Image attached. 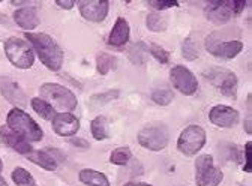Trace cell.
<instances>
[{
	"mask_svg": "<svg viewBox=\"0 0 252 186\" xmlns=\"http://www.w3.org/2000/svg\"><path fill=\"white\" fill-rule=\"evenodd\" d=\"M26 38L32 42V45L35 47L36 53L39 54V59L42 60V63L51 69V71H59L63 63V51L60 47L53 41L45 33H27Z\"/></svg>",
	"mask_w": 252,
	"mask_h": 186,
	"instance_id": "6da1fadb",
	"label": "cell"
},
{
	"mask_svg": "<svg viewBox=\"0 0 252 186\" xmlns=\"http://www.w3.org/2000/svg\"><path fill=\"white\" fill-rule=\"evenodd\" d=\"M41 96L44 98L45 102H48L53 110L59 113H66L72 111L77 107V98L75 95L68 90L66 87H63L60 84L54 83H45L41 86Z\"/></svg>",
	"mask_w": 252,
	"mask_h": 186,
	"instance_id": "7a4b0ae2",
	"label": "cell"
},
{
	"mask_svg": "<svg viewBox=\"0 0 252 186\" xmlns=\"http://www.w3.org/2000/svg\"><path fill=\"white\" fill-rule=\"evenodd\" d=\"M8 128L24 138L26 141H39L42 140V129L36 125V122L20 108H14L8 114Z\"/></svg>",
	"mask_w": 252,
	"mask_h": 186,
	"instance_id": "3957f363",
	"label": "cell"
},
{
	"mask_svg": "<svg viewBox=\"0 0 252 186\" xmlns=\"http://www.w3.org/2000/svg\"><path fill=\"white\" fill-rule=\"evenodd\" d=\"M5 53L11 63L20 69H29L33 65V53H32V48L26 41L20 38H9L5 42Z\"/></svg>",
	"mask_w": 252,
	"mask_h": 186,
	"instance_id": "277c9868",
	"label": "cell"
},
{
	"mask_svg": "<svg viewBox=\"0 0 252 186\" xmlns=\"http://www.w3.org/2000/svg\"><path fill=\"white\" fill-rule=\"evenodd\" d=\"M195 180L198 186H218L222 182V171L213 165V158L209 155H203L195 162Z\"/></svg>",
	"mask_w": 252,
	"mask_h": 186,
	"instance_id": "5b68a950",
	"label": "cell"
},
{
	"mask_svg": "<svg viewBox=\"0 0 252 186\" xmlns=\"http://www.w3.org/2000/svg\"><path fill=\"white\" fill-rule=\"evenodd\" d=\"M204 143H206L204 129L197 125H192V126H188L182 132L177 141V147L183 155H186V156H192L198 150H201Z\"/></svg>",
	"mask_w": 252,
	"mask_h": 186,
	"instance_id": "8992f818",
	"label": "cell"
},
{
	"mask_svg": "<svg viewBox=\"0 0 252 186\" xmlns=\"http://www.w3.org/2000/svg\"><path fill=\"white\" fill-rule=\"evenodd\" d=\"M207 80L218 87L225 96H236L237 92V78L236 75L228 69L215 68L207 72Z\"/></svg>",
	"mask_w": 252,
	"mask_h": 186,
	"instance_id": "52a82bcc",
	"label": "cell"
},
{
	"mask_svg": "<svg viewBox=\"0 0 252 186\" xmlns=\"http://www.w3.org/2000/svg\"><path fill=\"white\" fill-rule=\"evenodd\" d=\"M138 143L153 152L162 150L168 143V132L164 126H150L138 134Z\"/></svg>",
	"mask_w": 252,
	"mask_h": 186,
	"instance_id": "ba28073f",
	"label": "cell"
},
{
	"mask_svg": "<svg viewBox=\"0 0 252 186\" xmlns=\"http://www.w3.org/2000/svg\"><path fill=\"white\" fill-rule=\"evenodd\" d=\"M206 48L216 57L222 59H233L242 50L243 44L240 41H228V42H219L216 35H210L206 41Z\"/></svg>",
	"mask_w": 252,
	"mask_h": 186,
	"instance_id": "9c48e42d",
	"label": "cell"
},
{
	"mask_svg": "<svg viewBox=\"0 0 252 186\" xmlns=\"http://www.w3.org/2000/svg\"><path fill=\"white\" fill-rule=\"evenodd\" d=\"M171 81L174 87L185 95H192L198 89V81L195 75L185 66H176L171 69Z\"/></svg>",
	"mask_w": 252,
	"mask_h": 186,
	"instance_id": "30bf717a",
	"label": "cell"
},
{
	"mask_svg": "<svg viewBox=\"0 0 252 186\" xmlns=\"http://www.w3.org/2000/svg\"><path fill=\"white\" fill-rule=\"evenodd\" d=\"M78 5L81 15L90 21H102L108 14L110 6L107 0H81Z\"/></svg>",
	"mask_w": 252,
	"mask_h": 186,
	"instance_id": "8fae6325",
	"label": "cell"
},
{
	"mask_svg": "<svg viewBox=\"0 0 252 186\" xmlns=\"http://www.w3.org/2000/svg\"><path fill=\"white\" fill-rule=\"evenodd\" d=\"M209 117L213 125H216L219 128H230L239 120V113L231 107L216 105L210 110Z\"/></svg>",
	"mask_w": 252,
	"mask_h": 186,
	"instance_id": "7c38bea8",
	"label": "cell"
},
{
	"mask_svg": "<svg viewBox=\"0 0 252 186\" xmlns=\"http://www.w3.org/2000/svg\"><path fill=\"white\" fill-rule=\"evenodd\" d=\"M53 129L59 135L69 137L77 134V131L80 129V122L75 116L69 113H59L53 119Z\"/></svg>",
	"mask_w": 252,
	"mask_h": 186,
	"instance_id": "4fadbf2b",
	"label": "cell"
},
{
	"mask_svg": "<svg viewBox=\"0 0 252 186\" xmlns=\"http://www.w3.org/2000/svg\"><path fill=\"white\" fill-rule=\"evenodd\" d=\"M206 14L207 18L212 20L216 24H222L227 23L231 15H233V9H231V2H220V0H215V2H210L206 8Z\"/></svg>",
	"mask_w": 252,
	"mask_h": 186,
	"instance_id": "5bb4252c",
	"label": "cell"
},
{
	"mask_svg": "<svg viewBox=\"0 0 252 186\" xmlns=\"http://www.w3.org/2000/svg\"><path fill=\"white\" fill-rule=\"evenodd\" d=\"M0 92H2V95L9 102L20 105V107L26 105V95L20 89V86L17 83L11 81L9 78H0Z\"/></svg>",
	"mask_w": 252,
	"mask_h": 186,
	"instance_id": "9a60e30c",
	"label": "cell"
},
{
	"mask_svg": "<svg viewBox=\"0 0 252 186\" xmlns=\"http://www.w3.org/2000/svg\"><path fill=\"white\" fill-rule=\"evenodd\" d=\"M0 138H2L3 143H6L11 149H14L18 153L27 155V153L32 152V147H30L29 141H26L20 135L14 134L8 126H2V128H0Z\"/></svg>",
	"mask_w": 252,
	"mask_h": 186,
	"instance_id": "2e32d148",
	"label": "cell"
},
{
	"mask_svg": "<svg viewBox=\"0 0 252 186\" xmlns=\"http://www.w3.org/2000/svg\"><path fill=\"white\" fill-rule=\"evenodd\" d=\"M129 39V26H128V21L123 20V18H119L111 30L110 33V38H108V42L111 45H116V47H120V45H125Z\"/></svg>",
	"mask_w": 252,
	"mask_h": 186,
	"instance_id": "e0dca14e",
	"label": "cell"
},
{
	"mask_svg": "<svg viewBox=\"0 0 252 186\" xmlns=\"http://www.w3.org/2000/svg\"><path fill=\"white\" fill-rule=\"evenodd\" d=\"M14 20L21 29H26V30H32V29H35L39 24V18H38V14H36L35 8L18 9L14 14Z\"/></svg>",
	"mask_w": 252,
	"mask_h": 186,
	"instance_id": "ac0fdd59",
	"label": "cell"
},
{
	"mask_svg": "<svg viewBox=\"0 0 252 186\" xmlns=\"http://www.w3.org/2000/svg\"><path fill=\"white\" fill-rule=\"evenodd\" d=\"M80 180L87 186H110L108 179L102 173L90 168H84L80 171Z\"/></svg>",
	"mask_w": 252,
	"mask_h": 186,
	"instance_id": "d6986e66",
	"label": "cell"
},
{
	"mask_svg": "<svg viewBox=\"0 0 252 186\" xmlns=\"http://www.w3.org/2000/svg\"><path fill=\"white\" fill-rule=\"evenodd\" d=\"M26 156L29 158V161H32L36 165H41L42 168L48 170V171H54L57 164H56V159L51 158L48 153L45 152H41V150H32L30 153H27Z\"/></svg>",
	"mask_w": 252,
	"mask_h": 186,
	"instance_id": "ffe728a7",
	"label": "cell"
},
{
	"mask_svg": "<svg viewBox=\"0 0 252 186\" xmlns=\"http://www.w3.org/2000/svg\"><path fill=\"white\" fill-rule=\"evenodd\" d=\"M149 56V48L143 42H137L129 48V59L135 65H144Z\"/></svg>",
	"mask_w": 252,
	"mask_h": 186,
	"instance_id": "44dd1931",
	"label": "cell"
},
{
	"mask_svg": "<svg viewBox=\"0 0 252 186\" xmlns=\"http://www.w3.org/2000/svg\"><path fill=\"white\" fill-rule=\"evenodd\" d=\"M32 107H33V110L45 120H53L54 116H56V111L53 110V107L48 102H45L44 99H41V98L32 99Z\"/></svg>",
	"mask_w": 252,
	"mask_h": 186,
	"instance_id": "7402d4cb",
	"label": "cell"
},
{
	"mask_svg": "<svg viewBox=\"0 0 252 186\" xmlns=\"http://www.w3.org/2000/svg\"><path fill=\"white\" fill-rule=\"evenodd\" d=\"M146 23L152 32H162V30L167 29L168 18L162 14H149Z\"/></svg>",
	"mask_w": 252,
	"mask_h": 186,
	"instance_id": "603a6c76",
	"label": "cell"
},
{
	"mask_svg": "<svg viewBox=\"0 0 252 186\" xmlns=\"http://www.w3.org/2000/svg\"><path fill=\"white\" fill-rule=\"evenodd\" d=\"M12 180L18 185V186H38L35 179L32 177V174L29 171H26L21 167H17L12 171Z\"/></svg>",
	"mask_w": 252,
	"mask_h": 186,
	"instance_id": "cb8c5ba5",
	"label": "cell"
},
{
	"mask_svg": "<svg viewBox=\"0 0 252 186\" xmlns=\"http://www.w3.org/2000/svg\"><path fill=\"white\" fill-rule=\"evenodd\" d=\"M92 134L96 140H105L108 135V129H107V120L105 117L99 116L92 122Z\"/></svg>",
	"mask_w": 252,
	"mask_h": 186,
	"instance_id": "d4e9b609",
	"label": "cell"
},
{
	"mask_svg": "<svg viewBox=\"0 0 252 186\" xmlns=\"http://www.w3.org/2000/svg\"><path fill=\"white\" fill-rule=\"evenodd\" d=\"M116 68V59L107 53H101V56H98V71L101 74H108L111 69Z\"/></svg>",
	"mask_w": 252,
	"mask_h": 186,
	"instance_id": "484cf974",
	"label": "cell"
},
{
	"mask_svg": "<svg viewBox=\"0 0 252 186\" xmlns=\"http://www.w3.org/2000/svg\"><path fill=\"white\" fill-rule=\"evenodd\" d=\"M131 159V150L128 147H119L111 153V162L116 165H125Z\"/></svg>",
	"mask_w": 252,
	"mask_h": 186,
	"instance_id": "4316f807",
	"label": "cell"
},
{
	"mask_svg": "<svg viewBox=\"0 0 252 186\" xmlns=\"http://www.w3.org/2000/svg\"><path fill=\"white\" fill-rule=\"evenodd\" d=\"M173 92L167 90V89H161V90H155L152 93V99L158 104V105H168L173 101Z\"/></svg>",
	"mask_w": 252,
	"mask_h": 186,
	"instance_id": "83f0119b",
	"label": "cell"
},
{
	"mask_svg": "<svg viewBox=\"0 0 252 186\" xmlns=\"http://www.w3.org/2000/svg\"><path fill=\"white\" fill-rule=\"evenodd\" d=\"M182 50H183V57L188 59V60H194L198 57V51H197V47L194 44V41L191 38H188L183 45H182Z\"/></svg>",
	"mask_w": 252,
	"mask_h": 186,
	"instance_id": "f1b7e54d",
	"label": "cell"
},
{
	"mask_svg": "<svg viewBox=\"0 0 252 186\" xmlns=\"http://www.w3.org/2000/svg\"><path fill=\"white\" fill-rule=\"evenodd\" d=\"M119 96V92L117 90H110V92H105V93H101V95H94L92 98L93 102H98V104H105V102H110L113 99H116Z\"/></svg>",
	"mask_w": 252,
	"mask_h": 186,
	"instance_id": "f546056e",
	"label": "cell"
},
{
	"mask_svg": "<svg viewBox=\"0 0 252 186\" xmlns=\"http://www.w3.org/2000/svg\"><path fill=\"white\" fill-rule=\"evenodd\" d=\"M150 53L152 56L158 60V62H161V63H167L168 62V53L161 48V47H158V45H152L150 47Z\"/></svg>",
	"mask_w": 252,
	"mask_h": 186,
	"instance_id": "4dcf8cb0",
	"label": "cell"
},
{
	"mask_svg": "<svg viewBox=\"0 0 252 186\" xmlns=\"http://www.w3.org/2000/svg\"><path fill=\"white\" fill-rule=\"evenodd\" d=\"M149 5L152 8H156V9H167V8H173V6H177L179 2H176V0H167V2H159V0H152V2H149Z\"/></svg>",
	"mask_w": 252,
	"mask_h": 186,
	"instance_id": "1f68e13d",
	"label": "cell"
},
{
	"mask_svg": "<svg viewBox=\"0 0 252 186\" xmlns=\"http://www.w3.org/2000/svg\"><path fill=\"white\" fill-rule=\"evenodd\" d=\"M251 146H252V144H251V141H248V143H246V149H245V153H246V161H245L246 164H245V171H246V173H251V170H252V168H251V162H252V156H251L252 149H251Z\"/></svg>",
	"mask_w": 252,
	"mask_h": 186,
	"instance_id": "d6a6232c",
	"label": "cell"
},
{
	"mask_svg": "<svg viewBox=\"0 0 252 186\" xmlns=\"http://www.w3.org/2000/svg\"><path fill=\"white\" fill-rule=\"evenodd\" d=\"M245 6H246V2H242V0H240V2H236V0H234V2H231L233 14H240L245 9Z\"/></svg>",
	"mask_w": 252,
	"mask_h": 186,
	"instance_id": "836d02e7",
	"label": "cell"
},
{
	"mask_svg": "<svg viewBox=\"0 0 252 186\" xmlns=\"http://www.w3.org/2000/svg\"><path fill=\"white\" fill-rule=\"evenodd\" d=\"M60 8H65V9H71L77 2H74V0H57L56 2Z\"/></svg>",
	"mask_w": 252,
	"mask_h": 186,
	"instance_id": "e575fe53",
	"label": "cell"
},
{
	"mask_svg": "<svg viewBox=\"0 0 252 186\" xmlns=\"http://www.w3.org/2000/svg\"><path fill=\"white\" fill-rule=\"evenodd\" d=\"M71 143H72V144H75V146H81L83 149L89 147V143H86L84 140H78V138L75 140V138H72V140H71Z\"/></svg>",
	"mask_w": 252,
	"mask_h": 186,
	"instance_id": "d590c367",
	"label": "cell"
},
{
	"mask_svg": "<svg viewBox=\"0 0 252 186\" xmlns=\"http://www.w3.org/2000/svg\"><path fill=\"white\" fill-rule=\"evenodd\" d=\"M125 186H150L147 183H134V182H129V183H126Z\"/></svg>",
	"mask_w": 252,
	"mask_h": 186,
	"instance_id": "8d00e7d4",
	"label": "cell"
},
{
	"mask_svg": "<svg viewBox=\"0 0 252 186\" xmlns=\"http://www.w3.org/2000/svg\"><path fill=\"white\" fill-rule=\"evenodd\" d=\"M245 126H246V132H248V134H251V132H252V129H251V117H248L246 125H245Z\"/></svg>",
	"mask_w": 252,
	"mask_h": 186,
	"instance_id": "74e56055",
	"label": "cell"
},
{
	"mask_svg": "<svg viewBox=\"0 0 252 186\" xmlns=\"http://www.w3.org/2000/svg\"><path fill=\"white\" fill-rule=\"evenodd\" d=\"M0 186H8V185H6V182H5V179H3V177H0Z\"/></svg>",
	"mask_w": 252,
	"mask_h": 186,
	"instance_id": "f35d334b",
	"label": "cell"
},
{
	"mask_svg": "<svg viewBox=\"0 0 252 186\" xmlns=\"http://www.w3.org/2000/svg\"><path fill=\"white\" fill-rule=\"evenodd\" d=\"M2 167H3V164H2V161H0V171H2Z\"/></svg>",
	"mask_w": 252,
	"mask_h": 186,
	"instance_id": "ab89813d",
	"label": "cell"
}]
</instances>
